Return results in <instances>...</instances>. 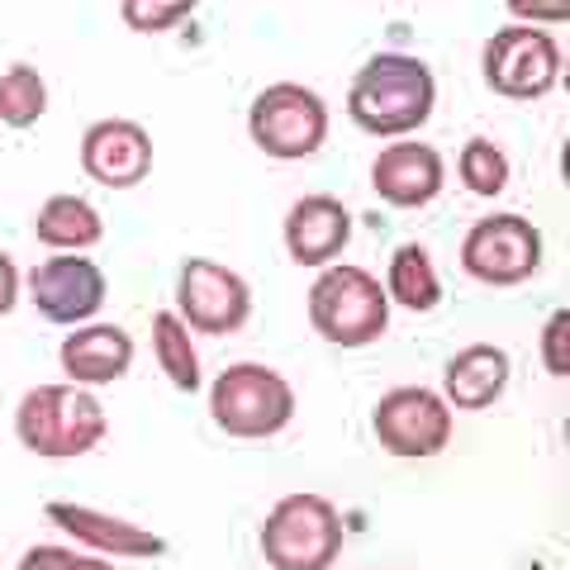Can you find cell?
Segmentation results:
<instances>
[{"label": "cell", "mask_w": 570, "mask_h": 570, "mask_svg": "<svg viewBox=\"0 0 570 570\" xmlns=\"http://www.w3.org/2000/svg\"><path fill=\"white\" fill-rule=\"evenodd\" d=\"M438 110V77L414 52H371L347 81V119L371 138L419 134Z\"/></svg>", "instance_id": "cell-1"}, {"label": "cell", "mask_w": 570, "mask_h": 570, "mask_svg": "<svg viewBox=\"0 0 570 570\" xmlns=\"http://www.w3.org/2000/svg\"><path fill=\"white\" fill-rule=\"evenodd\" d=\"M110 433V414L86 385H33L14 409V438L20 448L43 461H71L96 452Z\"/></svg>", "instance_id": "cell-2"}, {"label": "cell", "mask_w": 570, "mask_h": 570, "mask_svg": "<svg viewBox=\"0 0 570 570\" xmlns=\"http://www.w3.org/2000/svg\"><path fill=\"white\" fill-rule=\"evenodd\" d=\"M309 324L333 347H371L390 328V295L362 266L333 262L309 285Z\"/></svg>", "instance_id": "cell-3"}, {"label": "cell", "mask_w": 570, "mask_h": 570, "mask_svg": "<svg viewBox=\"0 0 570 570\" xmlns=\"http://www.w3.org/2000/svg\"><path fill=\"white\" fill-rule=\"evenodd\" d=\"M343 513L324 494H285L262 523V557L272 570H333L343 557Z\"/></svg>", "instance_id": "cell-4"}, {"label": "cell", "mask_w": 570, "mask_h": 570, "mask_svg": "<svg viewBox=\"0 0 570 570\" xmlns=\"http://www.w3.org/2000/svg\"><path fill=\"white\" fill-rule=\"evenodd\" d=\"M209 419L219 423V433L243 442L276 438L295 419V390L272 366L234 362L209 381Z\"/></svg>", "instance_id": "cell-5"}, {"label": "cell", "mask_w": 570, "mask_h": 570, "mask_svg": "<svg viewBox=\"0 0 570 570\" xmlns=\"http://www.w3.org/2000/svg\"><path fill=\"white\" fill-rule=\"evenodd\" d=\"M247 134L276 163H305L328 142V105L299 81H272L247 110Z\"/></svg>", "instance_id": "cell-6"}, {"label": "cell", "mask_w": 570, "mask_h": 570, "mask_svg": "<svg viewBox=\"0 0 570 570\" xmlns=\"http://www.w3.org/2000/svg\"><path fill=\"white\" fill-rule=\"evenodd\" d=\"M480 71L485 86L504 100H542L561 86L566 71V52L538 24H504L485 39L480 52Z\"/></svg>", "instance_id": "cell-7"}, {"label": "cell", "mask_w": 570, "mask_h": 570, "mask_svg": "<svg viewBox=\"0 0 570 570\" xmlns=\"http://www.w3.org/2000/svg\"><path fill=\"white\" fill-rule=\"evenodd\" d=\"M461 272L494 291L528 285L542 272V228L523 214H485L461 238Z\"/></svg>", "instance_id": "cell-8"}, {"label": "cell", "mask_w": 570, "mask_h": 570, "mask_svg": "<svg viewBox=\"0 0 570 570\" xmlns=\"http://www.w3.org/2000/svg\"><path fill=\"white\" fill-rule=\"evenodd\" d=\"M381 448L400 461H423L448 452L452 442V409L438 390L428 385H395L376 400V414H371Z\"/></svg>", "instance_id": "cell-9"}, {"label": "cell", "mask_w": 570, "mask_h": 570, "mask_svg": "<svg viewBox=\"0 0 570 570\" xmlns=\"http://www.w3.org/2000/svg\"><path fill=\"white\" fill-rule=\"evenodd\" d=\"M176 314L186 318L190 333L228 337L253 318V285H247L234 266L190 257L176 276Z\"/></svg>", "instance_id": "cell-10"}, {"label": "cell", "mask_w": 570, "mask_h": 570, "mask_svg": "<svg viewBox=\"0 0 570 570\" xmlns=\"http://www.w3.org/2000/svg\"><path fill=\"white\" fill-rule=\"evenodd\" d=\"M29 299H33V309H39L48 324L67 328V324H86V318H96L105 309V299H110V281H105V272L91 257L52 253L29 272Z\"/></svg>", "instance_id": "cell-11"}, {"label": "cell", "mask_w": 570, "mask_h": 570, "mask_svg": "<svg viewBox=\"0 0 570 570\" xmlns=\"http://www.w3.org/2000/svg\"><path fill=\"white\" fill-rule=\"evenodd\" d=\"M81 171L105 190H134L153 176V134L138 119H96L81 134Z\"/></svg>", "instance_id": "cell-12"}, {"label": "cell", "mask_w": 570, "mask_h": 570, "mask_svg": "<svg viewBox=\"0 0 570 570\" xmlns=\"http://www.w3.org/2000/svg\"><path fill=\"white\" fill-rule=\"evenodd\" d=\"M48 523L62 528L71 542H81L86 551H96V557H134V561H157L167 557V538L142 523H129L119 519V513H105V509H86V504H67V499H52L43 504Z\"/></svg>", "instance_id": "cell-13"}, {"label": "cell", "mask_w": 570, "mask_h": 570, "mask_svg": "<svg viewBox=\"0 0 570 570\" xmlns=\"http://www.w3.org/2000/svg\"><path fill=\"white\" fill-rule=\"evenodd\" d=\"M371 186L385 205L395 209H419L428 200H438L442 186H448V163L433 142L423 138H395L385 142L381 157L371 163Z\"/></svg>", "instance_id": "cell-14"}, {"label": "cell", "mask_w": 570, "mask_h": 570, "mask_svg": "<svg viewBox=\"0 0 570 570\" xmlns=\"http://www.w3.org/2000/svg\"><path fill=\"white\" fill-rule=\"evenodd\" d=\"M352 238V214L337 195H299L285 214V253L295 266H309V272H324L337 262V253Z\"/></svg>", "instance_id": "cell-15"}, {"label": "cell", "mask_w": 570, "mask_h": 570, "mask_svg": "<svg viewBox=\"0 0 570 570\" xmlns=\"http://www.w3.org/2000/svg\"><path fill=\"white\" fill-rule=\"evenodd\" d=\"M58 362L71 385H86V390L115 385L134 366V337L119 324H81L62 337Z\"/></svg>", "instance_id": "cell-16"}, {"label": "cell", "mask_w": 570, "mask_h": 570, "mask_svg": "<svg viewBox=\"0 0 570 570\" xmlns=\"http://www.w3.org/2000/svg\"><path fill=\"white\" fill-rule=\"evenodd\" d=\"M504 390H509V352L494 343L461 347L448 362V371H442V400H448V409L480 414L494 400H504Z\"/></svg>", "instance_id": "cell-17"}, {"label": "cell", "mask_w": 570, "mask_h": 570, "mask_svg": "<svg viewBox=\"0 0 570 570\" xmlns=\"http://www.w3.org/2000/svg\"><path fill=\"white\" fill-rule=\"evenodd\" d=\"M33 238L58 253H81L105 238V219L86 195H48L39 219H33Z\"/></svg>", "instance_id": "cell-18"}, {"label": "cell", "mask_w": 570, "mask_h": 570, "mask_svg": "<svg viewBox=\"0 0 570 570\" xmlns=\"http://www.w3.org/2000/svg\"><path fill=\"white\" fill-rule=\"evenodd\" d=\"M385 295L390 305H400L409 314H428L442 305V276L433 257H428L423 243H404L395 247V257H390V272H385Z\"/></svg>", "instance_id": "cell-19"}, {"label": "cell", "mask_w": 570, "mask_h": 570, "mask_svg": "<svg viewBox=\"0 0 570 570\" xmlns=\"http://www.w3.org/2000/svg\"><path fill=\"white\" fill-rule=\"evenodd\" d=\"M153 356H157V366H163V376L181 390V395H195V390L205 385L200 356H195L190 328H186L181 314H171V309L153 314Z\"/></svg>", "instance_id": "cell-20"}, {"label": "cell", "mask_w": 570, "mask_h": 570, "mask_svg": "<svg viewBox=\"0 0 570 570\" xmlns=\"http://www.w3.org/2000/svg\"><path fill=\"white\" fill-rule=\"evenodd\" d=\"M48 115V81L33 62H14L0 71V124L14 134L33 129Z\"/></svg>", "instance_id": "cell-21"}, {"label": "cell", "mask_w": 570, "mask_h": 570, "mask_svg": "<svg viewBox=\"0 0 570 570\" xmlns=\"http://www.w3.org/2000/svg\"><path fill=\"white\" fill-rule=\"evenodd\" d=\"M456 176H461V186H466L471 195H480V200H494V195L509 190L513 167H509V157H504L499 142L471 138L466 148H461V157H456Z\"/></svg>", "instance_id": "cell-22"}, {"label": "cell", "mask_w": 570, "mask_h": 570, "mask_svg": "<svg viewBox=\"0 0 570 570\" xmlns=\"http://www.w3.org/2000/svg\"><path fill=\"white\" fill-rule=\"evenodd\" d=\"M200 0H119V14L134 33H171L181 29Z\"/></svg>", "instance_id": "cell-23"}, {"label": "cell", "mask_w": 570, "mask_h": 570, "mask_svg": "<svg viewBox=\"0 0 570 570\" xmlns=\"http://www.w3.org/2000/svg\"><path fill=\"white\" fill-rule=\"evenodd\" d=\"M20 570H115L105 557H81V551H67V547H48V542H39V547H29L24 557H20Z\"/></svg>", "instance_id": "cell-24"}, {"label": "cell", "mask_w": 570, "mask_h": 570, "mask_svg": "<svg viewBox=\"0 0 570 570\" xmlns=\"http://www.w3.org/2000/svg\"><path fill=\"white\" fill-rule=\"evenodd\" d=\"M542 366L547 376L566 381L570 376V309H557L542 328Z\"/></svg>", "instance_id": "cell-25"}, {"label": "cell", "mask_w": 570, "mask_h": 570, "mask_svg": "<svg viewBox=\"0 0 570 570\" xmlns=\"http://www.w3.org/2000/svg\"><path fill=\"white\" fill-rule=\"evenodd\" d=\"M504 6L513 10V20L523 24H566L570 20V0H504Z\"/></svg>", "instance_id": "cell-26"}, {"label": "cell", "mask_w": 570, "mask_h": 570, "mask_svg": "<svg viewBox=\"0 0 570 570\" xmlns=\"http://www.w3.org/2000/svg\"><path fill=\"white\" fill-rule=\"evenodd\" d=\"M14 305H20V266H14V257L0 247V318H6Z\"/></svg>", "instance_id": "cell-27"}]
</instances>
